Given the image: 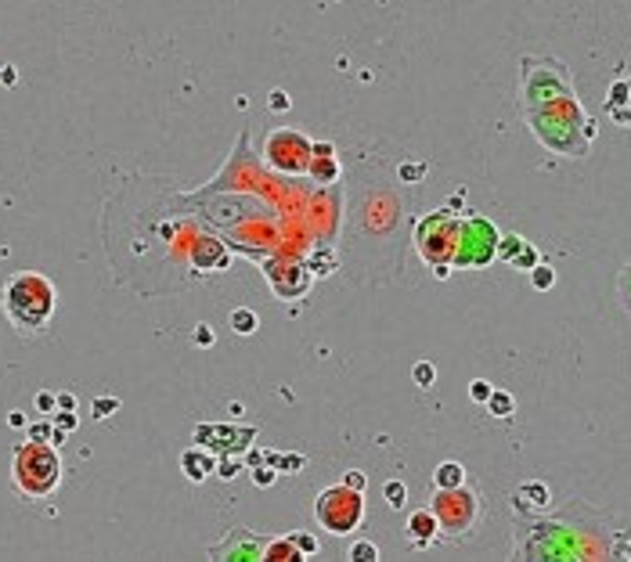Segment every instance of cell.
Masks as SVG:
<instances>
[{
  "mask_svg": "<svg viewBox=\"0 0 631 562\" xmlns=\"http://www.w3.org/2000/svg\"><path fill=\"white\" fill-rule=\"evenodd\" d=\"M631 523L599 512L581 497L545 516H516L512 555L516 558H624Z\"/></svg>",
  "mask_w": 631,
  "mask_h": 562,
  "instance_id": "cell-1",
  "label": "cell"
},
{
  "mask_svg": "<svg viewBox=\"0 0 631 562\" xmlns=\"http://www.w3.org/2000/svg\"><path fill=\"white\" fill-rule=\"evenodd\" d=\"M527 116V127L531 134L556 155H566V159H581L588 155L592 141H595V123L585 116V108L578 101V94H559V97H548L541 105H531L523 108Z\"/></svg>",
  "mask_w": 631,
  "mask_h": 562,
  "instance_id": "cell-2",
  "label": "cell"
},
{
  "mask_svg": "<svg viewBox=\"0 0 631 562\" xmlns=\"http://www.w3.org/2000/svg\"><path fill=\"white\" fill-rule=\"evenodd\" d=\"M54 303H58V292L36 270H22L8 277V285H4V314L22 335L43 332L54 317Z\"/></svg>",
  "mask_w": 631,
  "mask_h": 562,
  "instance_id": "cell-3",
  "label": "cell"
},
{
  "mask_svg": "<svg viewBox=\"0 0 631 562\" xmlns=\"http://www.w3.org/2000/svg\"><path fill=\"white\" fill-rule=\"evenodd\" d=\"M11 483L22 497L43 501L62 483V455L47 440H26L11 458Z\"/></svg>",
  "mask_w": 631,
  "mask_h": 562,
  "instance_id": "cell-4",
  "label": "cell"
},
{
  "mask_svg": "<svg viewBox=\"0 0 631 562\" xmlns=\"http://www.w3.org/2000/svg\"><path fill=\"white\" fill-rule=\"evenodd\" d=\"M429 509L437 516V526H440V537L451 541V544H462L476 534V526L484 523V512H487V504H484V494L480 487H433V501H429Z\"/></svg>",
  "mask_w": 631,
  "mask_h": 562,
  "instance_id": "cell-5",
  "label": "cell"
},
{
  "mask_svg": "<svg viewBox=\"0 0 631 562\" xmlns=\"http://www.w3.org/2000/svg\"><path fill=\"white\" fill-rule=\"evenodd\" d=\"M368 516V504H365V490H354L347 483H335L325 487L314 497V519L321 530H328L332 537H347L354 534Z\"/></svg>",
  "mask_w": 631,
  "mask_h": 562,
  "instance_id": "cell-6",
  "label": "cell"
},
{
  "mask_svg": "<svg viewBox=\"0 0 631 562\" xmlns=\"http://www.w3.org/2000/svg\"><path fill=\"white\" fill-rule=\"evenodd\" d=\"M458 228H462V213L454 209H433L415 223V249L429 267H451L458 253Z\"/></svg>",
  "mask_w": 631,
  "mask_h": 562,
  "instance_id": "cell-7",
  "label": "cell"
},
{
  "mask_svg": "<svg viewBox=\"0 0 631 562\" xmlns=\"http://www.w3.org/2000/svg\"><path fill=\"white\" fill-rule=\"evenodd\" d=\"M573 90V80H570V69L556 58H520V97H523V108L531 105H541L548 97H559V94H570Z\"/></svg>",
  "mask_w": 631,
  "mask_h": 562,
  "instance_id": "cell-8",
  "label": "cell"
},
{
  "mask_svg": "<svg viewBox=\"0 0 631 562\" xmlns=\"http://www.w3.org/2000/svg\"><path fill=\"white\" fill-rule=\"evenodd\" d=\"M501 231L494 228V220L480 213H462V228H458V253L451 267H487L498 253Z\"/></svg>",
  "mask_w": 631,
  "mask_h": 562,
  "instance_id": "cell-9",
  "label": "cell"
},
{
  "mask_svg": "<svg viewBox=\"0 0 631 562\" xmlns=\"http://www.w3.org/2000/svg\"><path fill=\"white\" fill-rule=\"evenodd\" d=\"M311 144H314V141H311L307 134H300V130H274V134H267V141H264V159H267L271 170L296 177V174H307Z\"/></svg>",
  "mask_w": 631,
  "mask_h": 562,
  "instance_id": "cell-10",
  "label": "cell"
},
{
  "mask_svg": "<svg viewBox=\"0 0 631 562\" xmlns=\"http://www.w3.org/2000/svg\"><path fill=\"white\" fill-rule=\"evenodd\" d=\"M264 277H267V285H271V292L278 299H300V296H307L311 281H314L311 267L307 263H293V260H281V263L271 260V263H264Z\"/></svg>",
  "mask_w": 631,
  "mask_h": 562,
  "instance_id": "cell-11",
  "label": "cell"
},
{
  "mask_svg": "<svg viewBox=\"0 0 631 562\" xmlns=\"http://www.w3.org/2000/svg\"><path fill=\"white\" fill-rule=\"evenodd\" d=\"M264 544L267 537H256L246 526H235L227 534V541L209 548V558H264Z\"/></svg>",
  "mask_w": 631,
  "mask_h": 562,
  "instance_id": "cell-12",
  "label": "cell"
},
{
  "mask_svg": "<svg viewBox=\"0 0 631 562\" xmlns=\"http://www.w3.org/2000/svg\"><path fill=\"white\" fill-rule=\"evenodd\" d=\"M509 501H512V512L516 516H545L552 509V490L541 479H527V483H520V487L512 490Z\"/></svg>",
  "mask_w": 631,
  "mask_h": 562,
  "instance_id": "cell-13",
  "label": "cell"
},
{
  "mask_svg": "<svg viewBox=\"0 0 631 562\" xmlns=\"http://www.w3.org/2000/svg\"><path fill=\"white\" fill-rule=\"evenodd\" d=\"M192 267L202 270V274L227 270V267H231V253H227V245L217 242V238H199L192 245Z\"/></svg>",
  "mask_w": 631,
  "mask_h": 562,
  "instance_id": "cell-14",
  "label": "cell"
},
{
  "mask_svg": "<svg viewBox=\"0 0 631 562\" xmlns=\"http://www.w3.org/2000/svg\"><path fill=\"white\" fill-rule=\"evenodd\" d=\"M307 174L318 184H335L339 181V159H335V144L328 141H314L311 144V162H307Z\"/></svg>",
  "mask_w": 631,
  "mask_h": 562,
  "instance_id": "cell-15",
  "label": "cell"
},
{
  "mask_svg": "<svg viewBox=\"0 0 631 562\" xmlns=\"http://www.w3.org/2000/svg\"><path fill=\"white\" fill-rule=\"evenodd\" d=\"M405 530H408V544H412V548H429V544L440 537V526H437L433 509H419V512H412Z\"/></svg>",
  "mask_w": 631,
  "mask_h": 562,
  "instance_id": "cell-16",
  "label": "cell"
},
{
  "mask_svg": "<svg viewBox=\"0 0 631 562\" xmlns=\"http://www.w3.org/2000/svg\"><path fill=\"white\" fill-rule=\"evenodd\" d=\"M181 472L192 479V483H202L217 472V458L209 451H199V447H188V451L181 455Z\"/></svg>",
  "mask_w": 631,
  "mask_h": 562,
  "instance_id": "cell-17",
  "label": "cell"
},
{
  "mask_svg": "<svg viewBox=\"0 0 631 562\" xmlns=\"http://www.w3.org/2000/svg\"><path fill=\"white\" fill-rule=\"evenodd\" d=\"M610 120H617L620 127L631 130V80H617L610 87V101H606Z\"/></svg>",
  "mask_w": 631,
  "mask_h": 562,
  "instance_id": "cell-18",
  "label": "cell"
},
{
  "mask_svg": "<svg viewBox=\"0 0 631 562\" xmlns=\"http://www.w3.org/2000/svg\"><path fill=\"white\" fill-rule=\"evenodd\" d=\"M264 558H271V562H300L303 555H300V548H296L293 537H267Z\"/></svg>",
  "mask_w": 631,
  "mask_h": 562,
  "instance_id": "cell-19",
  "label": "cell"
},
{
  "mask_svg": "<svg viewBox=\"0 0 631 562\" xmlns=\"http://www.w3.org/2000/svg\"><path fill=\"white\" fill-rule=\"evenodd\" d=\"M466 483V469L458 465V462H440L437 472H433V487L447 490V487H462Z\"/></svg>",
  "mask_w": 631,
  "mask_h": 562,
  "instance_id": "cell-20",
  "label": "cell"
},
{
  "mask_svg": "<svg viewBox=\"0 0 631 562\" xmlns=\"http://www.w3.org/2000/svg\"><path fill=\"white\" fill-rule=\"evenodd\" d=\"M484 408H487L494 418H501V422H505V418H512V415H516V397H512V393H505V389H494L491 397H487V404H484Z\"/></svg>",
  "mask_w": 631,
  "mask_h": 562,
  "instance_id": "cell-21",
  "label": "cell"
},
{
  "mask_svg": "<svg viewBox=\"0 0 631 562\" xmlns=\"http://www.w3.org/2000/svg\"><path fill=\"white\" fill-rule=\"evenodd\" d=\"M227 324H231L235 335H253L256 324H260V317H256V310H249V307H235L231 317H227Z\"/></svg>",
  "mask_w": 631,
  "mask_h": 562,
  "instance_id": "cell-22",
  "label": "cell"
},
{
  "mask_svg": "<svg viewBox=\"0 0 631 562\" xmlns=\"http://www.w3.org/2000/svg\"><path fill=\"white\" fill-rule=\"evenodd\" d=\"M307 267H311V274H332L335 270V253L332 249H314L307 256Z\"/></svg>",
  "mask_w": 631,
  "mask_h": 562,
  "instance_id": "cell-23",
  "label": "cell"
},
{
  "mask_svg": "<svg viewBox=\"0 0 631 562\" xmlns=\"http://www.w3.org/2000/svg\"><path fill=\"white\" fill-rule=\"evenodd\" d=\"M527 274H531V285H534L538 292H548V289L556 285V270H552L548 263H534Z\"/></svg>",
  "mask_w": 631,
  "mask_h": 562,
  "instance_id": "cell-24",
  "label": "cell"
},
{
  "mask_svg": "<svg viewBox=\"0 0 631 562\" xmlns=\"http://www.w3.org/2000/svg\"><path fill=\"white\" fill-rule=\"evenodd\" d=\"M382 497H386L390 509H405V501H408V487H405V479H390V483L382 487Z\"/></svg>",
  "mask_w": 631,
  "mask_h": 562,
  "instance_id": "cell-25",
  "label": "cell"
},
{
  "mask_svg": "<svg viewBox=\"0 0 631 562\" xmlns=\"http://www.w3.org/2000/svg\"><path fill=\"white\" fill-rule=\"evenodd\" d=\"M523 242H527V238H520V235H501V238H498V253H494V260H505V263H509L516 253L523 249Z\"/></svg>",
  "mask_w": 631,
  "mask_h": 562,
  "instance_id": "cell-26",
  "label": "cell"
},
{
  "mask_svg": "<svg viewBox=\"0 0 631 562\" xmlns=\"http://www.w3.org/2000/svg\"><path fill=\"white\" fill-rule=\"evenodd\" d=\"M534 263H541V253L531 245V242H523V249L516 253L512 260H509V267H516V270H531Z\"/></svg>",
  "mask_w": 631,
  "mask_h": 562,
  "instance_id": "cell-27",
  "label": "cell"
},
{
  "mask_svg": "<svg viewBox=\"0 0 631 562\" xmlns=\"http://www.w3.org/2000/svg\"><path fill=\"white\" fill-rule=\"evenodd\" d=\"M412 378H415V386L429 389V386L437 382V364H433V361H419V364L412 368Z\"/></svg>",
  "mask_w": 631,
  "mask_h": 562,
  "instance_id": "cell-28",
  "label": "cell"
},
{
  "mask_svg": "<svg viewBox=\"0 0 631 562\" xmlns=\"http://www.w3.org/2000/svg\"><path fill=\"white\" fill-rule=\"evenodd\" d=\"M347 558H354V562H375V558H379V548H375L372 541H354L350 551H347Z\"/></svg>",
  "mask_w": 631,
  "mask_h": 562,
  "instance_id": "cell-29",
  "label": "cell"
},
{
  "mask_svg": "<svg viewBox=\"0 0 631 562\" xmlns=\"http://www.w3.org/2000/svg\"><path fill=\"white\" fill-rule=\"evenodd\" d=\"M617 296H620V307L631 314V263L620 270V277H617Z\"/></svg>",
  "mask_w": 631,
  "mask_h": 562,
  "instance_id": "cell-30",
  "label": "cell"
},
{
  "mask_svg": "<svg viewBox=\"0 0 631 562\" xmlns=\"http://www.w3.org/2000/svg\"><path fill=\"white\" fill-rule=\"evenodd\" d=\"M491 393H494V386H491L487 378H473V382H469V401H473V404H487Z\"/></svg>",
  "mask_w": 631,
  "mask_h": 562,
  "instance_id": "cell-31",
  "label": "cell"
},
{
  "mask_svg": "<svg viewBox=\"0 0 631 562\" xmlns=\"http://www.w3.org/2000/svg\"><path fill=\"white\" fill-rule=\"evenodd\" d=\"M426 170H429L426 162H405L397 174H400V181H405V184H412V181H422V177H426Z\"/></svg>",
  "mask_w": 631,
  "mask_h": 562,
  "instance_id": "cell-32",
  "label": "cell"
},
{
  "mask_svg": "<svg viewBox=\"0 0 631 562\" xmlns=\"http://www.w3.org/2000/svg\"><path fill=\"white\" fill-rule=\"evenodd\" d=\"M289 537L296 541V548H300V555H303V558L321 551V544H318V537H314V534H289Z\"/></svg>",
  "mask_w": 631,
  "mask_h": 562,
  "instance_id": "cell-33",
  "label": "cell"
},
{
  "mask_svg": "<svg viewBox=\"0 0 631 562\" xmlns=\"http://www.w3.org/2000/svg\"><path fill=\"white\" fill-rule=\"evenodd\" d=\"M267 105H271V112H289V108H293V97L285 94V90H271V94H267Z\"/></svg>",
  "mask_w": 631,
  "mask_h": 562,
  "instance_id": "cell-34",
  "label": "cell"
},
{
  "mask_svg": "<svg viewBox=\"0 0 631 562\" xmlns=\"http://www.w3.org/2000/svg\"><path fill=\"white\" fill-rule=\"evenodd\" d=\"M116 408H120L116 397H98V401H94V418H108Z\"/></svg>",
  "mask_w": 631,
  "mask_h": 562,
  "instance_id": "cell-35",
  "label": "cell"
},
{
  "mask_svg": "<svg viewBox=\"0 0 631 562\" xmlns=\"http://www.w3.org/2000/svg\"><path fill=\"white\" fill-rule=\"evenodd\" d=\"M274 479H278V472H274L271 465H256V469H253V483H256V487H271Z\"/></svg>",
  "mask_w": 631,
  "mask_h": 562,
  "instance_id": "cell-36",
  "label": "cell"
},
{
  "mask_svg": "<svg viewBox=\"0 0 631 562\" xmlns=\"http://www.w3.org/2000/svg\"><path fill=\"white\" fill-rule=\"evenodd\" d=\"M36 408L43 415H54V411H58V397H54V393H36Z\"/></svg>",
  "mask_w": 631,
  "mask_h": 562,
  "instance_id": "cell-37",
  "label": "cell"
},
{
  "mask_svg": "<svg viewBox=\"0 0 631 562\" xmlns=\"http://www.w3.org/2000/svg\"><path fill=\"white\" fill-rule=\"evenodd\" d=\"M343 483H347V487H354V490H365V487H368V476H365L361 469H350L347 476H343Z\"/></svg>",
  "mask_w": 631,
  "mask_h": 562,
  "instance_id": "cell-38",
  "label": "cell"
},
{
  "mask_svg": "<svg viewBox=\"0 0 631 562\" xmlns=\"http://www.w3.org/2000/svg\"><path fill=\"white\" fill-rule=\"evenodd\" d=\"M278 462V472L285 469V472H296V469H303V458L300 455H285V458H274Z\"/></svg>",
  "mask_w": 631,
  "mask_h": 562,
  "instance_id": "cell-39",
  "label": "cell"
},
{
  "mask_svg": "<svg viewBox=\"0 0 631 562\" xmlns=\"http://www.w3.org/2000/svg\"><path fill=\"white\" fill-rule=\"evenodd\" d=\"M54 433V422H36V425H29V440H47Z\"/></svg>",
  "mask_w": 631,
  "mask_h": 562,
  "instance_id": "cell-40",
  "label": "cell"
},
{
  "mask_svg": "<svg viewBox=\"0 0 631 562\" xmlns=\"http://www.w3.org/2000/svg\"><path fill=\"white\" fill-rule=\"evenodd\" d=\"M51 422L58 425V429H66V433H69V429H76V418H73V411H54V418H51Z\"/></svg>",
  "mask_w": 631,
  "mask_h": 562,
  "instance_id": "cell-41",
  "label": "cell"
},
{
  "mask_svg": "<svg viewBox=\"0 0 631 562\" xmlns=\"http://www.w3.org/2000/svg\"><path fill=\"white\" fill-rule=\"evenodd\" d=\"M195 346H213V328H209V324H199V328H195Z\"/></svg>",
  "mask_w": 631,
  "mask_h": 562,
  "instance_id": "cell-42",
  "label": "cell"
},
{
  "mask_svg": "<svg viewBox=\"0 0 631 562\" xmlns=\"http://www.w3.org/2000/svg\"><path fill=\"white\" fill-rule=\"evenodd\" d=\"M58 397V411H76V397L73 393H54Z\"/></svg>",
  "mask_w": 631,
  "mask_h": 562,
  "instance_id": "cell-43",
  "label": "cell"
},
{
  "mask_svg": "<svg viewBox=\"0 0 631 562\" xmlns=\"http://www.w3.org/2000/svg\"><path fill=\"white\" fill-rule=\"evenodd\" d=\"M462 206H466V191H454L451 202H447V209H462Z\"/></svg>",
  "mask_w": 631,
  "mask_h": 562,
  "instance_id": "cell-44",
  "label": "cell"
},
{
  "mask_svg": "<svg viewBox=\"0 0 631 562\" xmlns=\"http://www.w3.org/2000/svg\"><path fill=\"white\" fill-rule=\"evenodd\" d=\"M235 469H239L235 462H220V476H224V479H231V476H239Z\"/></svg>",
  "mask_w": 631,
  "mask_h": 562,
  "instance_id": "cell-45",
  "label": "cell"
},
{
  "mask_svg": "<svg viewBox=\"0 0 631 562\" xmlns=\"http://www.w3.org/2000/svg\"><path fill=\"white\" fill-rule=\"evenodd\" d=\"M0 83H4V87L15 83V65H4V73H0Z\"/></svg>",
  "mask_w": 631,
  "mask_h": 562,
  "instance_id": "cell-46",
  "label": "cell"
},
{
  "mask_svg": "<svg viewBox=\"0 0 631 562\" xmlns=\"http://www.w3.org/2000/svg\"><path fill=\"white\" fill-rule=\"evenodd\" d=\"M8 425L22 429V425H26V415H22V411H11V415H8Z\"/></svg>",
  "mask_w": 631,
  "mask_h": 562,
  "instance_id": "cell-47",
  "label": "cell"
}]
</instances>
